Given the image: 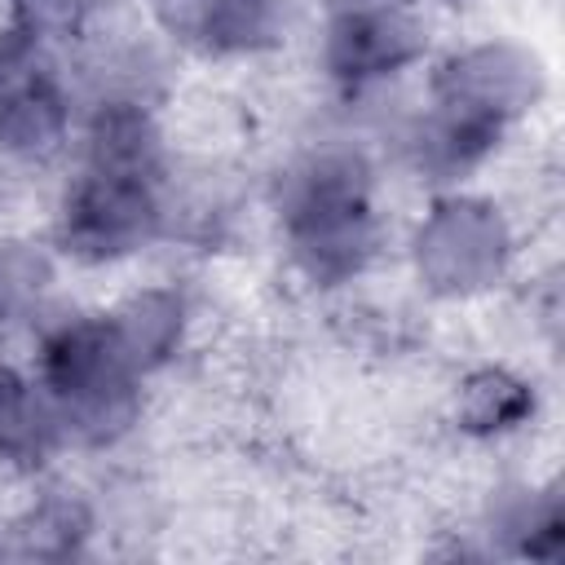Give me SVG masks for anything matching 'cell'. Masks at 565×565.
<instances>
[{"label": "cell", "instance_id": "cell-1", "mask_svg": "<svg viewBox=\"0 0 565 565\" xmlns=\"http://www.w3.org/2000/svg\"><path fill=\"white\" fill-rule=\"evenodd\" d=\"M282 230L296 265L313 282L353 278L375 247L371 172L358 154L327 150L291 172L282 194Z\"/></svg>", "mask_w": 565, "mask_h": 565}, {"label": "cell", "instance_id": "cell-2", "mask_svg": "<svg viewBox=\"0 0 565 565\" xmlns=\"http://www.w3.org/2000/svg\"><path fill=\"white\" fill-rule=\"evenodd\" d=\"M163 230L154 177L84 168L62 199V247L79 260H119Z\"/></svg>", "mask_w": 565, "mask_h": 565}, {"label": "cell", "instance_id": "cell-3", "mask_svg": "<svg viewBox=\"0 0 565 565\" xmlns=\"http://www.w3.org/2000/svg\"><path fill=\"white\" fill-rule=\"evenodd\" d=\"M503 256H508L503 221L494 216L490 203H472V199L437 203L415 238L419 278H428V287L446 296H468L494 282L503 274Z\"/></svg>", "mask_w": 565, "mask_h": 565}, {"label": "cell", "instance_id": "cell-4", "mask_svg": "<svg viewBox=\"0 0 565 565\" xmlns=\"http://www.w3.org/2000/svg\"><path fill=\"white\" fill-rule=\"evenodd\" d=\"M424 40L419 26L397 9H366V13H335L327 31L322 62L344 84H375L384 75H397L419 57Z\"/></svg>", "mask_w": 565, "mask_h": 565}, {"label": "cell", "instance_id": "cell-5", "mask_svg": "<svg viewBox=\"0 0 565 565\" xmlns=\"http://www.w3.org/2000/svg\"><path fill=\"white\" fill-rule=\"evenodd\" d=\"M106 318L141 375L163 366L181 349V335H185V300L172 287H141Z\"/></svg>", "mask_w": 565, "mask_h": 565}, {"label": "cell", "instance_id": "cell-6", "mask_svg": "<svg viewBox=\"0 0 565 565\" xmlns=\"http://www.w3.org/2000/svg\"><path fill=\"white\" fill-rule=\"evenodd\" d=\"M287 22V0H207L199 22V44L212 53H260L278 44Z\"/></svg>", "mask_w": 565, "mask_h": 565}, {"label": "cell", "instance_id": "cell-7", "mask_svg": "<svg viewBox=\"0 0 565 565\" xmlns=\"http://www.w3.org/2000/svg\"><path fill=\"white\" fill-rule=\"evenodd\" d=\"M530 411V393L521 380H512L508 371H477L463 380L459 388V424L472 433H499L521 424Z\"/></svg>", "mask_w": 565, "mask_h": 565}, {"label": "cell", "instance_id": "cell-8", "mask_svg": "<svg viewBox=\"0 0 565 565\" xmlns=\"http://www.w3.org/2000/svg\"><path fill=\"white\" fill-rule=\"evenodd\" d=\"M49 287V256L31 243H0V322L22 318Z\"/></svg>", "mask_w": 565, "mask_h": 565}, {"label": "cell", "instance_id": "cell-9", "mask_svg": "<svg viewBox=\"0 0 565 565\" xmlns=\"http://www.w3.org/2000/svg\"><path fill=\"white\" fill-rule=\"evenodd\" d=\"M335 13H366V9H397L402 0H327Z\"/></svg>", "mask_w": 565, "mask_h": 565}]
</instances>
